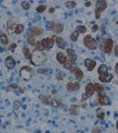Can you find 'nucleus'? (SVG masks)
<instances>
[{"instance_id": "nucleus-1", "label": "nucleus", "mask_w": 118, "mask_h": 133, "mask_svg": "<svg viewBox=\"0 0 118 133\" xmlns=\"http://www.w3.org/2000/svg\"><path fill=\"white\" fill-rule=\"evenodd\" d=\"M45 56L43 52L35 50L34 52H32V57H31V61L34 66H40L42 65L44 61H45Z\"/></svg>"}, {"instance_id": "nucleus-2", "label": "nucleus", "mask_w": 118, "mask_h": 133, "mask_svg": "<svg viewBox=\"0 0 118 133\" xmlns=\"http://www.w3.org/2000/svg\"><path fill=\"white\" fill-rule=\"evenodd\" d=\"M20 77H21V78L24 79V80L28 81V80H30V79H32V68H30L29 67H27V66H25V67H22V68H20Z\"/></svg>"}, {"instance_id": "nucleus-3", "label": "nucleus", "mask_w": 118, "mask_h": 133, "mask_svg": "<svg viewBox=\"0 0 118 133\" xmlns=\"http://www.w3.org/2000/svg\"><path fill=\"white\" fill-rule=\"evenodd\" d=\"M84 45L87 48L91 49V50H95L97 48V42L90 35H86L84 37Z\"/></svg>"}, {"instance_id": "nucleus-4", "label": "nucleus", "mask_w": 118, "mask_h": 133, "mask_svg": "<svg viewBox=\"0 0 118 133\" xmlns=\"http://www.w3.org/2000/svg\"><path fill=\"white\" fill-rule=\"evenodd\" d=\"M107 8V4L105 1H97L96 2V9H95V17L96 19H100L101 13Z\"/></svg>"}, {"instance_id": "nucleus-5", "label": "nucleus", "mask_w": 118, "mask_h": 133, "mask_svg": "<svg viewBox=\"0 0 118 133\" xmlns=\"http://www.w3.org/2000/svg\"><path fill=\"white\" fill-rule=\"evenodd\" d=\"M95 85L92 84V83H89V84L86 86V92L85 94H83V97H82V101H85L87 98H89V96H91L92 94L95 93Z\"/></svg>"}, {"instance_id": "nucleus-6", "label": "nucleus", "mask_w": 118, "mask_h": 133, "mask_svg": "<svg viewBox=\"0 0 118 133\" xmlns=\"http://www.w3.org/2000/svg\"><path fill=\"white\" fill-rule=\"evenodd\" d=\"M70 71H71V73L74 74L76 76L77 80L79 81V80L82 79V78H83V72H82L81 69H79L77 66H73L72 68H71V69H70Z\"/></svg>"}, {"instance_id": "nucleus-7", "label": "nucleus", "mask_w": 118, "mask_h": 133, "mask_svg": "<svg viewBox=\"0 0 118 133\" xmlns=\"http://www.w3.org/2000/svg\"><path fill=\"white\" fill-rule=\"evenodd\" d=\"M16 27H17V23H16L15 20L10 19V20H8V22H7V30H8L9 33H15Z\"/></svg>"}, {"instance_id": "nucleus-8", "label": "nucleus", "mask_w": 118, "mask_h": 133, "mask_svg": "<svg viewBox=\"0 0 118 133\" xmlns=\"http://www.w3.org/2000/svg\"><path fill=\"white\" fill-rule=\"evenodd\" d=\"M42 42H43V45L45 46L46 49H51L54 46V43H55V36H52L50 38H45V39H43Z\"/></svg>"}, {"instance_id": "nucleus-9", "label": "nucleus", "mask_w": 118, "mask_h": 133, "mask_svg": "<svg viewBox=\"0 0 118 133\" xmlns=\"http://www.w3.org/2000/svg\"><path fill=\"white\" fill-rule=\"evenodd\" d=\"M5 64H6V67L9 69H13L16 66V62H15V59L13 58L12 56H9V57H6V60H5Z\"/></svg>"}, {"instance_id": "nucleus-10", "label": "nucleus", "mask_w": 118, "mask_h": 133, "mask_svg": "<svg viewBox=\"0 0 118 133\" xmlns=\"http://www.w3.org/2000/svg\"><path fill=\"white\" fill-rule=\"evenodd\" d=\"M112 40L108 38V39H106L105 40V42H104L103 50L105 53L110 54V53L112 52Z\"/></svg>"}, {"instance_id": "nucleus-11", "label": "nucleus", "mask_w": 118, "mask_h": 133, "mask_svg": "<svg viewBox=\"0 0 118 133\" xmlns=\"http://www.w3.org/2000/svg\"><path fill=\"white\" fill-rule=\"evenodd\" d=\"M84 64H85V67H86L87 69L89 71L93 70L94 68L96 67V61H94V60H92V59H89V58L85 59Z\"/></svg>"}, {"instance_id": "nucleus-12", "label": "nucleus", "mask_w": 118, "mask_h": 133, "mask_svg": "<svg viewBox=\"0 0 118 133\" xmlns=\"http://www.w3.org/2000/svg\"><path fill=\"white\" fill-rule=\"evenodd\" d=\"M98 101L99 103L102 105H111V102H110V99L106 95L104 94H99V98H98Z\"/></svg>"}, {"instance_id": "nucleus-13", "label": "nucleus", "mask_w": 118, "mask_h": 133, "mask_svg": "<svg viewBox=\"0 0 118 133\" xmlns=\"http://www.w3.org/2000/svg\"><path fill=\"white\" fill-rule=\"evenodd\" d=\"M66 89L70 92L78 91L79 89V83L78 82H68L66 84Z\"/></svg>"}, {"instance_id": "nucleus-14", "label": "nucleus", "mask_w": 118, "mask_h": 133, "mask_svg": "<svg viewBox=\"0 0 118 133\" xmlns=\"http://www.w3.org/2000/svg\"><path fill=\"white\" fill-rule=\"evenodd\" d=\"M56 59H57V61L60 63V64H63V65H65V64L68 61V58H67L62 52H59V53L56 54Z\"/></svg>"}, {"instance_id": "nucleus-15", "label": "nucleus", "mask_w": 118, "mask_h": 133, "mask_svg": "<svg viewBox=\"0 0 118 133\" xmlns=\"http://www.w3.org/2000/svg\"><path fill=\"white\" fill-rule=\"evenodd\" d=\"M66 52H67V58H68L69 61H71L73 63L75 62L76 60H77V56L75 54V51L73 49L69 48L66 50Z\"/></svg>"}, {"instance_id": "nucleus-16", "label": "nucleus", "mask_w": 118, "mask_h": 133, "mask_svg": "<svg viewBox=\"0 0 118 133\" xmlns=\"http://www.w3.org/2000/svg\"><path fill=\"white\" fill-rule=\"evenodd\" d=\"M99 79L102 82H110L112 79V74H105V75H101L99 77Z\"/></svg>"}, {"instance_id": "nucleus-17", "label": "nucleus", "mask_w": 118, "mask_h": 133, "mask_svg": "<svg viewBox=\"0 0 118 133\" xmlns=\"http://www.w3.org/2000/svg\"><path fill=\"white\" fill-rule=\"evenodd\" d=\"M63 28H64V26L62 23H54V24H53L52 30L55 31V32H56V33H59V32H61V31H63Z\"/></svg>"}, {"instance_id": "nucleus-18", "label": "nucleus", "mask_w": 118, "mask_h": 133, "mask_svg": "<svg viewBox=\"0 0 118 133\" xmlns=\"http://www.w3.org/2000/svg\"><path fill=\"white\" fill-rule=\"evenodd\" d=\"M55 42H56V45L60 49L66 48V42H64V40L61 37H55Z\"/></svg>"}, {"instance_id": "nucleus-19", "label": "nucleus", "mask_w": 118, "mask_h": 133, "mask_svg": "<svg viewBox=\"0 0 118 133\" xmlns=\"http://www.w3.org/2000/svg\"><path fill=\"white\" fill-rule=\"evenodd\" d=\"M36 50H38V51H41V52H43L45 50V46L43 45V42H42V41H39V42H36Z\"/></svg>"}, {"instance_id": "nucleus-20", "label": "nucleus", "mask_w": 118, "mask_h": 133, "mask_svg": "<svg viewBox=\"0 0 118 133\" xmlns=\"http://www.w3.org/2000/svg\"><path fill=\"white\" fill-rule=\"evenodd\" d=\"M107 71H108V68L105 65H101V67H99V69H98V73L101 75H105L107 74Z\"/></svg>"}, {"instance_id": "nucleus-21", "label": "nucleus", "mask_w": 118, "mask_h": 133, "mask_svg": "<svg viewBox=\"0 0 118 133\" xmlns=\"http://www.w3.org/2000/svg\"><path fill=\"white\" fill-rule=\"evenodd\" d=\"M30 32H31V35H34V36H36V35H40L42 32H43V31L41 30L40 28H32L31 30H30Z\"/></svg>"}, {"instance_id": "nucleus-22", "label": "nucleus", "mask_w": 118, "mask_h": 133, "mask_svg": "<svg viewBox=\"0 0 118 133\" xmlns=\"http://www.w3.org/2000/svg\"><path fill=\"white\" fill-rule=\"evenodd\" d=\"M0 42H2L3 45H9V38H8V35L6 33L2 32L1 36H0Z\"/></svg>"}, {"instance_id": "nucleus-23", "label": "nucleus", "mask_w": 118, "mask_h": 133, "mask_svg": "<svg viewBox=\"0 0 118 133\" xmlns=\"http://www.w3.org/2000/svg\"><path fill=\"white\" fill-rule=\"evenodd\" d=\"M23 31H24V26H23L22 24H17V27L15 29V33L20 34V33H22Z\"/></svg>"}, {"instance_id": "nucleus-24", "label": "nucleus", "mask_w": 118, "mask_h": 133, "mask_svg": "<svg viewBox=\"0 0 118 133\" xmlns=\"http://www.w3.org/2000/svg\"><path fill=\"white\" fill-rule=\"evenodd\" d=\"M43 99V104H45V105H51V103H52V97L49 96V95H45V96L42 98Z\"/></svg>"}, {"instance_id": "nucleus-25", "label": "nucleus", "mask_w": 118, "mask_h": 133, "mask_svg": "<svg viewBox=\"0 0 118 133\" xmlns=\"http://www.w3.org/2000/svg\"><path fill=\"white\" fill-rule=\"evenodd\" d=\"M78 35H79V33H78V31H74L72 33H71V35H70V40H71L72 42H76L78 38Z\"/></svg>"}, {"instance_id": "nucleus-26", "label": "nucleus", "mask_w": 118, "mask_h": 133, "mask_svg": "<svg viewBox=\"0 0 118 133\" xmlns=\"http://www.w3.org/2000/svg\"><path fill=\"white\" fill-rule=\"evenodd\" d=\"M23 54H24V57H25V58L28 60L31 59V57H32V54H31V51H30L29 48H24V50H23Z\"/></svg>"}, {"instance_id": "nucleus-27", "label": "nucleus", "mask_w": 118, "mask_h": 133, "mask_svg": "<svg viewBox=\"0 0 118 133\" xmlns=\"http://www.w3.org/2000/svg\"><path fill=\"white\" fill-rule=\"evenodd\" d=\"M66 7L67 8V9H74L76 7V5H77V3L76 2H74V1H67V2H66Z\"/></svg>"}, {"instance_id": "nucleus-28", "label": "nucleus", "mask_w": 118, "mask_h": 133, "mask_svg": "<svg viewBox=\"0 0 118 133\" xmlns=\"http://www.w3.org/2000/svg\"><path fill=\"white\" fill-rule=\"evenodd\" d=\"M76 31H78V33H85V32L87 31V29H86V27H85V26L79 25V26H78V27H77Z\"/></svg>"}, {"instance_id": "nucleus-29", "label": "nucleus", "mask_w": 118, "mask_h": 133, "mask_svg": "<svg viewBox=\"0 0 118 133\" xmlns=\"http://www.w3.org/2000/svg\"><path fill=\"white\" fill-rule=\"evenodd\" d=\"M51 105L54 106V107H59V106H61V102L60 101H58V100H56V99H52Z\"/></svg>"}, {"instance_id": "nucleus-30", "label": "nucleus", "mask_w": 118, "mask_h": 133, "mask_svg": "<svg viewBox=\"0 0 118 133\" xmlns=\"http://www.w3.org/2000/svg\"><path fill=\"white\" fill-rule=\"evenodd\" d=\"M28 41H29L30 45H32V46H35L36 45V40H35L34 35H30L29 38H28Z\"/></svg>"}, {"instance_id": "nucleus-31", "label": "nucleus", "mask_w": 118, "mask_h": 133, "mask_svg": "<svg viewBox=\"0 0 118 133\" xmlns=\"http://www.w3.org/2000/svg\"><path fill=\"white\" fill-rule=\"evenodd\" d=\"M77 109H78V105H72L71 107H70V114L71 115H77L78 112H77Z\"/></svg>"}, {"instance_id": "nucleus-32", "label": "nucleus", "mask_w": 118, "mask_h": 133, "mask_svg": "<svg viewBox=\"0 0 118 133\" xmlns=\"http://www.w3.org/2000/svg\"><path fill=\"white\" fill-rule=\"evenodd\" d=\"M21 7H22V9L24 10H28L30 9V3L27 2V1H23L22 3H21Z\"/></svg>"}, {"instance_id": "nucleus-33", "label": "nucleus", "mask_w": 118, "mask_h": 133, "mask_svg": "<svg viewBox=\"0 0 118 133\" xmlns=\"http://www.w3.org/2000/svg\"><path fill=\"white\" fill-rule=\"evenodd\" d=\"M97 116H98V118H100V119H103L104 118V113L101 111V109H100L99 108L98 109V111H97Z\"/></svg>"}, {"instance_id": "nucleus-34", "label": "nucleus", "mask_w": 118, "mask_h": 133, "mask_svg": "<svg viewBox=\"0 0 118 133\" xmlns=\"http://www.w3.org/2000/svg\"><path fill=\"white\" fill-rule=\"evenodd\" d=\"M46 9V7L43 6V5H41V6L37 7V9H36V11L38 12V13H43L44 10Z\"/></svg>"}, {"instance_id": "nucleus-35", "label": "nucleus", "mask_w": 118, "mask_h": 133, "mask_svg": "<svg viewBox=\"0 0 118 133\" xmlns=\"http://www.w3.org/2000/svg\"><path fill=\"white\" fill-rule=\"evenodd\" d=\"M73 66H74V65H73V62H71V61H69V60H68V61H67V62H66L65 65H64V67H65V68H66V69H69V70H70Z\"/></svg>"}, {"instance_id": "nucleus-36", "label": "nucleus", "mask_w": 118, "mask_h": 133, "mask_svg": "<svg viewBox=\"0 0 118 133\" xmlns=\"http://www.w3.org/2000/svg\"><path fill=\"white\" fill-rule=\"evenodd\" d=\"M53 24H54V22H51V21H47L46 22V25H45V28L47 31H51L53 28Z\"/></svg>"}, {"instance_id": "nucleus-37", "label": "nucleus", "mask_w": 118, "mask_h": 133, "mask_svg": "<svg viewBox=\"0 0 118 133\" xmlns=\"http://www.w3.org/2000/svg\"><path fill=\"white\" fill-rule=\"evenodd\" d=\"M38 72H39V73L50 74L51 72H52V70H51V69H39V70H38Z\"/></svg>"}, {"instance_id": "nucleus-38", "label": "nucleus", "mask_w": 118, "mask_h": 133, "mask_svg": "<svg viewBox=\"0 0 118 133\" xmlns=\"http://www.w3.org/2000/svg\"><path fill=\"white\" fill-rule=\"evenodd\" d=\"M64 77H65V74H64L63 72H59V73L57 74V76H56V79H59V80H63Z\"/></svg>"}, {"instance_id": "nucleus-39", "label": "nucleus", "mask_w": 118, "mask_h": 133, "mask_svg": "<svg viewBox=\"0 0 118 133\" xmlns=\"http://www.w3.org/2000/svg\"><path fill=\"white\" fill-rule=\"evenodd\" d=\"M92 133H102V132H101V130L99 127H93L92 128Z\"/></svg>"}, {"instance_id": "nucleus-40", "label": "nucleus", "mask_w": 118, "mask_h": 133, "mask_svg": "<svg viewBox=\"0 0 118 133\" xmlns=\"http://www.w3.org/2000/svg\"><path fill=\"white\" fill-rule=\"evenodd\" d=\"M98 29H99L98 25H93L92 26V28H91V31H93V32H95V31H98Z\"/></svg>"}, {"instance_id": "nucleus-41", "label": "nucleus", "mask_w": 118, "mask_h": 133, "mask_svg": "<svg viewBox=\"0 0 118 133\" xmlns=\"http://www.w3.org/2000/svg\"><path fill=\"white\" fill-rule=\"evenodd\" d=\"M114 55L115 56H118V45L115 46V48H114Z\"/></svg>"}, {"instance_id": "nucleus-42", "label": "nucleus", "mask_w": 118, "mask_h": 133, "mask_svg": "<svg viewBox=\"0 0 118 133\" xmlns=\"http://www.w3.org/2000/svg\"><path fill=\"white\" fill-rule=\"evenodd\" d=\"M17 47V45L16 43H12L11 46H9V49H14V48H16Z\"/></svg>"}, {"instance_id": "nucleus-43", "label": "nucleus", "mask_w": 118, "mask_h": 133, "mask_svg": "<svg viewBox=\"0 0 118 133\" xmlns=\"http://www.w3.org/2000/svg\"><path fill=\"white\" fill-rule=\"evenodd\" d=\"M115 72L118 75V63H116V65H115Z\"/></svg>"}, {"instance_id": "nucleus-44", "label": "nucleus", "mask_w": 118, "mask_h": 133, "mask_svg": "<svg viewBox=\"0 0 118 133\" xmlns=\"http://www.w3.org/2000/svg\"><path fill=\"white\" fill-rule=\"evenodd\" d=\"M90 5H91V2H86V3H85V6L86 7H89Z\"/></svg>"}, {"instance_id": "nucleus-45", "label": "nucleus", "mask_w": 118, "mask_h": 133, "mask_svg": "<svg viewBox=\"0 0 118 133\" xmlns=\"http://www.w3.org/2000/svg\"><path fill=\"white\" fill-rule=\"evenodd\" d=\"M54 11H55V9H53V8H52V9H49V12H50V13H53Z\"/></svg>"}, {"instance_id": "nucleus-46", "label": "nucleus", "mask_w": 118, "mask_h": 133, "mask_svg": "<svg viewBox=\"0 0 118 133\" xmlns=\"http://www.w3.org/2000/svg\"><path fill=\"white\" fill-rule=\"evenodd\" d=\"M116 127L118 128V121H117V123H116Z\"/></svg>"}, {"instance_id": "nucleus-47", "label": "nucleus", "mask_w": 118, "mask_h": 133, "mask_svg": "<svg viewBox=\"0 0 118 133\" xmlns=\"http://www.w3.org/2000/svg\"><path fill=\"white\" fill-rule=\"evenodd\" d=\"M1 34H2V32H0V36H1Z\"/></svg>"}]
</instances>
